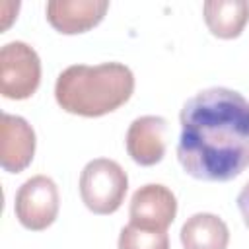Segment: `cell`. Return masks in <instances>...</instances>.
Masks as SVG:
<instances>
[{"mask_svg": "<svg viewBox=\"0 0 249 249\" xmlns=\"http://www.w3.org/2000/svg\"><path fill=\"white\" fill-rule=\"evenodd\" d=\"M41 84V60L33 47L10 41L0 49V93L6 99H27Z\"/></svg>", "mask_w": 249, "mask_h": 249, "instance_id": "obj_4", "label": "cell"}, {"mask_svg": "<svg viewBox=\"0 0 249 249\" xmlns=\"http://www.w3.org/2000/svg\"><path fill=\"white\" fill-rule=\"evenodd\" d=\"M134 91V74L121 62L72 64L54 84V99L66 113L103 117L124 105Z\"/></svg>", "mask_w": 249, "mask_h": 249, "instance_id": "obj_2", "label": "cell"}, {"mask_svg": "<svg viewBox=\"0 0 249 249\" xmlns=\"http://www.w3.org/2000/svg\"><path fill=\"white\" fill-rule=\"evenodd\" d=\"M128 216L134 226L146 230H167L177 216V198L165 185L148 183L132 195Z\"/></svg>", "mask_w": 249, "mask_h": 249, "instance_id": "obj_6", "label": "cell"}, {"mask_svg": "<svg viewBox=\"0 0 249 249\" xmlns=\"http://www.w3.org/2000/svg\"><path fill=\"white\" fill-rule=\"evenodd\" d=\"M177 160L200 181H231L249 167V99L230 88L189 97L179 113Z\"/></svg>", "mask_w": 249, "mask_h": 249, "instance_id": "obj_1", "label": "cell"}, {"mask_svg": "<svg viewBox=\"0 0 249 249\" xmlns=\"http://www.w3.org/2000/svg\"><path fill=\"white\" fill-rule=\"evenodd\" d=\"M181 243L185 249H226L230 243V230L220 216L198 212L183 224Z\"/></svg>", "mask_w": 249, "mask_h": 249, "instance_id": "obj_11", "label": "cell"}, {"mask_svg": "<svg viewBox=\"0 0 249 249\" xmlns=\"http://www.w3.org/2000/svg\"><path fill=\"white\" fill-rule=\"evenodd\" d=\"M35 156V130L18 115L2 113L0 119V165L10 173L23 171Z\"/></svg>", "mask_w": 249, "mask_h": 249, "instance_id": "obj_7", "label": "cell"}, {"mask_svg": "<svg viewBox=\"0 0 249 249\" xmlns=\"http://www.w3.org/2000/svg\"><path fill=\"white\" fill-rule=\"evenodd\" d=\"M109 10L107 0H49L47 19L62 35H76L95 27Z\"/></svg>", "mask_w": 249, "mask_h": 249, "instance_id": "obj_8", "label": "cell"}, {"mask_svg": "<svg viewBox=\"0 0 249 249\" xmlns=\"http://www.w3.org/2000/svg\"><path fill=\"white\" fill-rule=\"evenodd\" d=\"M58 208V187L47 175H35L27 179L16 193V218L23 228L31 231L47 230L56 220Z\"/></svg>", "mask_w": 249, "mask_h": 249, "instance_id": "obj_5", "label": "cell"}, {"mask_svg": "<svg viewBox=\"0 0 249 249\" xmlns=\"http://www.w3.org/2000/svg\"><path fill=\"white\" fill-rule=\"evenodd\" d=\"M128 189L126 171L109 158H95L80 173L82 202L93 214H113L121 208Z\"/></svg>", "mask_w": 249, "mask_h": 249, "instance_id": "obj_3", "label": "cell"}, {"mask_svg": "<svg viewBox=\"0 0 249 249\" xmlns=\"http://www.w3.org/2000/svg\"><path fill=\"white\" fill-rule=\"evenodd\" d=\"M206 27L218 39H235L249 21L247 0H206L202 4Z\"/></svg>", "mask_w": 249, "mask_h": 249, "instance_id": "obj_10", "label": "cell"}, {"mask_svg": "<svg viewBox=\"0 0 249 249\" xmlns=\"http://www.w3.org/2000/svg\"><path fill=\"white\" fill-rule=\"evenodd\" d=\"M119 249H169L167 230H146L126 224L119 235Z\"/></svg>", "mask_w": 249, "mask_h": 249, "instance_id": "obj_12", "label": "cell"}, {"mask_svg": "<svg viewBox=\"0 0 249 249\" xmlns=\"http://www.w3.org/2000/svg\"><path fill=\"white\" fill-rule=\"evenodd\" d=\"M237 208H239V214H241L245 226L249 228V181L243 185L241 193L237 195Z\"/></svg>", "mask_w": 249, "mask_h": 249, "instance_id": "obj_13", "label": "cell"}, {"mask_svg": "<svg viewBox=\"0 0 249 249\" xmlns=\"http://www.w3.org/2000/svg\"><path fill=\"white\" fill-rule=\"evenodd\" d=\"M167 121L158 115H144L126 130V152L138 165H156L165 156Z\"/></svg>", "mask_w": 249, "mask_h": 249, "instance_id": "obj_9", "label": "cell"}]
</instances>
